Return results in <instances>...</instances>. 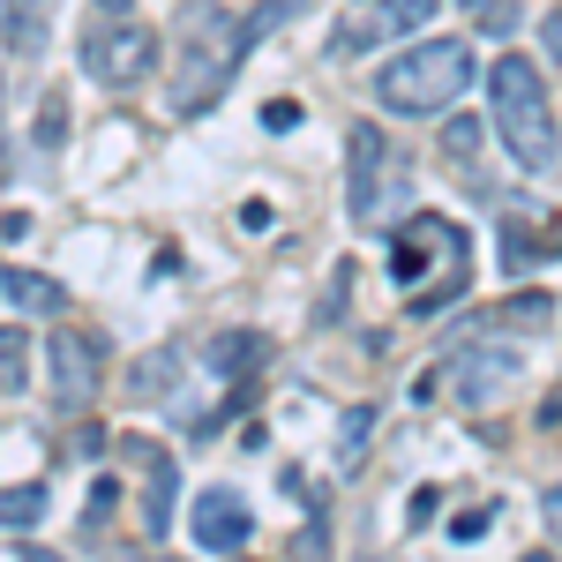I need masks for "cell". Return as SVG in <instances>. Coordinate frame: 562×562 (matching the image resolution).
I'll return each instance as SVG.
<instances>
[{"label":"cell","mask_w":562,"mask_h":562,"mask_svg":"<svg viewBox=\"0 0 562 562\" xmlns=\"http://www.w3.org/2000/svg\"><path fill=\"white\" fill-rule=\"evenodd\" d=\"M487 98H495V128H503V150L518 158L525 173H548L555 166V105H548V83L525 53H503L495 76H487Z\"/></svg>","instance_id":"1"},{"label":"cell","mask_w":562,"mask_h":562,"mask_svg":"<svg viewBox=\"0 0 562 562\" xmlns=\"http://www.w3.org/2000/svg\"><path fill=\"white\" fill-rule=\"evenodd\" d=\"M465 83H473V45L428 38V45H413V53H397V60H383L375 98H383L390 113L428 121V113H450V98H465Z\"/></svg>","instance_id":"2"},{"label":"cell","mask_w":562,"mask_h":562,"mask_svg":"<svg viewBox=\"0 0 562 562\" xmlns=\"http://www.w3.org/2000/svg\"><path fill=\"white\" fill-rule=\"evenodd\" d=\"M240 45H248V31H233L217 0L188 8V45H180V76H173V105H180V113L211 105V90L225 83V76H233Z\"/></svg>","instance_id":"3"},{"label":"cell","mask_w":562,"mask_h":562,"mask_svg":"<svg viewBox=\"0 0 562 562\" xmlns=\"http://www.w3.org/2000/svg\"><path fill=\"white\" fill-rule=\"evenodd\" d=\"M105 15H113V31H90L83 38V68L98 83H143L150 76V60H158V31H143L128 23V0H105Z\"/></svg>","instance_id":"4"},{"label":"cell","mask_w":562,"mask_h":562,"mask_svg":"<svg viewBox=\"0 0 562 562\" xmlns=\"http://www.w3.org/2000/svg\"><path fill=\"white\" fill-rule=\"evenodd\" d=\"M442 383H450L458 405H495L503 390L518 383V352L510 346H465L450 368H442Z\"/></svg>","instance_id":"5"},{"label":"cell","mask_w":562,"mask_h":562,"mask_svg":"<svg viewBox=\"0 0 562 562\" xmlns=\"http://www.w3.org/2000/svg\"><path fill=\"white\" fill-rule=\"evenodd\" d=\"M390 158H397V150L383 143V128L360 121V128H352V217H360V225H383V173H390Z\"/></svg>","instance_id":"6"},{"label":"cell","mask_w":562,"mask_h":562,"mask_svg":"<svg viewBox=\"0 0 562 562\" xmlns=\"http://www.w3.org/2000/svg\"><path fill=\"white\" fill-rule=\"evenodd\" d=\"M248 525H256L248 503H240L233 487H211V495L195 503V548H203V555H233V548L248 540Z\"/></svg>","instance_id":"7"},{"label":"cell","mask_w":562,"mask_h":562,"mask_svg":"<svg viewBox=\"0 0 562 562\" xmlns=\"http://www.w3.org/2000/svg\"><path fill=\"white\" fill-rule=\"evenodd\" d=\"M135 458H143V532L158 540V532L173 525V487H180V473H173V450H158V442H135Z\"/></svg>","instance_id":"8"},{"label":"cell","mask_w":562,"mask_h":562,"mask_svg":"<svg viewBox=\"0 0 562 562\" xmlns=\"http://www.w3.org/2000/svg\"><path fill=\"white\" fill-rule=\"evenodd\" d=\"M90 383H98V352L83 338H53V390H60V405H83Z\"/></svg>","instance_id":"9"},{"label":"cell","mask_w":562,"mask_h":562,"mask_svg":"<svg viewBox=\"0 0 562 562\" xmlns=\"http://www.w3.org/2000/svg\"><path fill=\"white\" fill-rule=\"evenodd\" d=\"M0 293L23 307V315H60V307H68V293H60L53 278H38V270H0Z\"/></svg>","instance_id":"10"},{"label":"cell","mask_w":562,"mask_h":562,"mask_svg":"<svg viewBox=\"0 0 562 562\" xmlns=\"http://www.w3.org/2000/svg\"><path fill=\"white\" fill-rule=\"evenodd\" d=\"M435 8H442V0H383L360 31H375V38H405V31H420V23H428Z\"/></svg>","instance_id":"11"},{"label":"cell","mask_w":562,"mask_h":562,"mask_svg":"<svg viewBox=\"0 0 562 562\" xmlns=\"http://www.w3.org/2000/svg\"><path fill=\"white\" fill-rule=\"evenodd\" d=\"M173 383H180V352L173 346L150 352V360H135V397H143V405H166V397H173Z\"/></svg>","instance_id":"12"},{"label":"cell","mask_w":562,"mask_h":562,"mask_svg":"<svg viewBox=\"0 0 562 562\" xmlns=\"http://www.w3.org/2000/svg\"><path fill=\"white\" fill-rule=\"evenodd\" d=\"M45 518V487H0V525L8 532H31Z\"/></svg>","instance_id":"13"},{"label":"cell","mask_w":562,"mask_h":562,"mask_svg":"<svg viewBox=\"0 0 562 562\" xmlns=\"http://www.w3.org/2000/svg\"><path fill=\"white\" fill-rule=\"evenodd\" d=\"M45 8H53V0H31V8L15 0V23H8V45H15V53H38L45 45Z\"/></svg>","instance_id":"14"},{"label":"cell","mask_w":562,"mask_h":562,"mask_svg":"<svg viewBox=\"0 0 562 562\" xmlns=\"http://www.w3.org/2000/svg\"><path fill=\"white\" fill-rule=\"evenodd\" d=\"M368 420H375L368 405L346 413V435H338V465H346V473H360V458H368Z\"/></svg>","instance_id":"15"},{"label":"cell","mask_w":562,"mask_h":562,"mask_svg":"<svg viewBox=\"0 0 562 562\" xmlns=\"http://www.w3.org/2000/svg\"><path fill=\"white\" fill-rule=\"evenodd\" d=\"M248 360H256V338H248V330H225V338L211 346V368H217V375H240Z\"/></svg>","instance_id":"16"},{"label":"cell","mask_w":562,"mask_h":562,"mask_svg":"<svg viewBox=\"0 0 562 562\" xmlns=\"http://www.w3.org/2000/svg\"><path fill=\"white\" fill-rule=\"evenodd\" d=\"M38 143H45V150H60V143H68V98H60V90L38 105Z\"/></svg>","instance_id":"17"},{"label":"cell","mask_w":562,"mask_h":562,"mask_svg":"<svg viewBox=\"0 0 562 562\" xmlns=\"http://www.w3.org/2000/svg\"><path fill=\"white\" fill-rule=\"evenodd\" d=\"M442 150H450V158H473L480 150V121L473 113H450V121H442Z\"/></svg>","instance_id":"18"},{"label":"cell","mask_w":562,"mask_h":562,"mask_svg":"<svg viewBox=\"0 0 562 562\" xmlns=\"http://www.w3.org/2000/svg\"><path fill=\"white\" fill-rule=\"evenodd\" d=\"M330 555V525H307L301 532V562H323Z\"/></svg>","instance_id":"19"},{"label":"cell","mask_w":562,"mask_h":562,"mask_svg":"<svg viewBox=\"0 0 562 562\" xmlns=\"http://www.w3.org/2000/svg\"><path fill=\"white\" fill-rule=\"evenodd\" d=\"M480 23H487V31H518V8H510V0H487Z\"/></svg>","instance_id":"20"},{"label":"cell","mask_w":562,"mask_h":562,"mask_svg":"<svg viewBox=\"0 0 562 562\" xmlns=\"http://www.w3.org/2000/svg\"><path fill=\"white\" fill-rule=\"evenodd\" d=\"M540 510H548V532H555V548H562V487H548V503H540Z\"/></svg>","instance_id":"21"},{"label":"cell","mask_w":562,"mask_h":562,"mask_svg":"<svg viewBox=\"0 0 562 562\" xmlns=\"http://www.w3.org/2000/svg\"><path fill=\"white\" fill-rule=\"evenodd\" d=\"M540 38H548V53H555V60H562V8H555V15H548V31H540Z\"/></svg>","instance_id":"22"},{"label":"cell","mask_w":562,"mask_h":562,"mask_svg":"<svg viewBox=\"0 0 562 562\" xmlns=\"http://www.w3.org/2000/svg\"><path fill=\"white\" fill-rule=\"evenodd\" d=\"M15 352H23V330H0V368H8Z\"/></svg>","instance_id":"23"},{"label":"cell","mask_w":562,"mask_h":562,"mask_svg":"<svg viewBox=\"0 0 562 562\" xmlns=\"http://www.w3.org/2000/svg\"><path fill=\"white\" fill-rule=\"evenodd\" d=\"M23 562H60V555H45V548H23Z\"/></svg>","instance_id":"24"}]
</instances>
